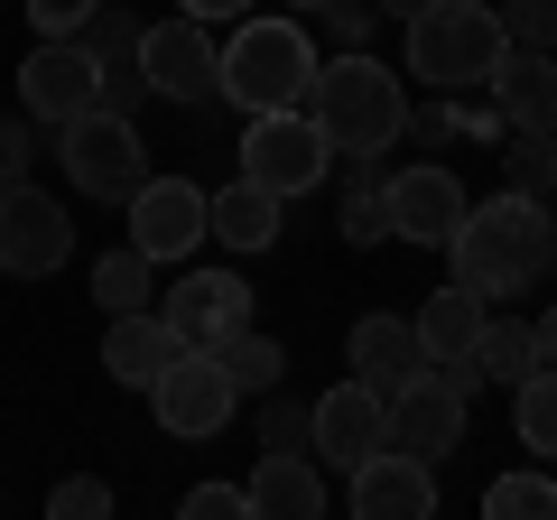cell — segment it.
Returning <instances> with one entry per match:
<instances>
[{
    "instance_id": "cell-1",
    "label": "cell",
    "mask_w": 557,
    "mask_h": 520,
    "mask_svg": "<svg viewBox=\"0 0 557 520\" xmlns=\"http://www.w3.org/2000/svg\"><path fill=\"white\" fill-rule=\"evenodd\" d=\"M548 251H557V214L548 196H520V186H502L493 205H465V223L446 233V260L474 298H530Z\"/></svg>"
},
{
    "instance_id": "cell-2",
    "label": "cell",
    "mask_w": 557,
    "mask_h": 520,
    "mask_svg": "<svg viewBox=\"0 0 557 520\" xmlns=\"http://www.w3.org/2000/svg\"><path fill=\"white\" fill-rule=\"evenodd\" d=\"M307 121H317L325 140L344 149H391L399 131H409V94H399V75L372 57V47H344V57H325L317 75H307Z\"/></svg>"
},
{
    "instance_id": "cell-3",
    "label": "cell",
    "mask_w": 557,
    "mask_h": 520,
    "mask_svg": "<svg viewBox=\"0 0 557 520\" xmlns=\"http://www.w3.org/2000/svg\"><path fill=\"white\" fill-rule=\"evenodd\" d=\"M502 10L493 0H418L409 10V75L437 94H474L502 65Z\"/></svg>"
},
{
    "instance_id": "cell-4",
    "label": "cell",
    "mask_w": 557,
    "mask_h": 520,
    "mask_svg": "<svg viewBox=\"0 0 557 520\" xmlns=\"http://www.w3.org/2000/svg\"><path fill=\"white\" fill-rule=\"evenodd\" d=\"M307 75H317V47H307L298 20H233V38H223V75L214 94H233L242 112H278V102H298Z\"/></svg>"
},
{
    "instance_id": "cell-5",
    "label": "cell",
    "mask_w": 557,
    "mask_h": 520,
    "mask_svg": "<svg viewBox=\"0 0 557 520\" xmlns=\"http://www.w3.org/2000/svg\"><path fill=\"white\" fill-rule=\"evenodd\" d=\"M57 159H65V177H75L94 205H131V186L149 177L139 121H131V112H112V102H94V112L57 121Z\"/></svg>"
},
{
    "instance_id": "cell-6",
    "label": "cell",
    "mask_w": 557,
    "mask_h": 520,
    "mask_svg": "<svg viewBox=\"0 0 557 520\" xmlns=\"http://www.w3.org/2000/svg\"><path fill=\"white\" fill-rule=\"evenodd\" d=\"M325 168H335V140L307 121V102H278V112H251V121H242V177L270 186L278 205H288V196H317Z\"/></svg>"
},
{
    "instance_id": "cell-7",
    "label": "cell",
    "mask_w": 557,
    "mask_h": 520,
    "mask_svg": "<svg viewBox=\"0 0 557 520\" xmlns=\"http://www.w3.org/2000/svg\"><path fill=\"white\" fill-rule=\"evenodd\" d=\"M465 400H474V362H418L391 391V446H409L428 465L456 456L465 446Z\"/></svg>"
},
{
    "instance_id": "cell-8",
    "label": "cell",
    "mask_w": 557,
    "mask_h": 520,
    "mask_svg": "<svg viewBox=\"0 0 557 520\" xmlns=\"http://www.w3.org/2000/svg\"><path fill=\"white\" fill-rule=\"evenodd\" d=\"M149 409H159L168 437H223V428H233V409H242V391H233V372H223V354L186 344V354L149 381Z\"/></svg>"
},
{
    "instance_id": "cell-9",
    "label": "cell",
    "mask_w": 557,
    "mask_h": 520,
    "mask_svg": "<svg viewBox=\"0 0 557 520\" xmlns=\"http://www.w3.org/2000/svg\"><path fill=\"white\" fill-rule=\"evenodd\" d=\"M65 251H75L65 205L28 177H0V270L10 280H47V270H65Z\"/></svg>"
},
{
    "instance_id": "cell-10",
    "label": "cell",
    "mask_w": 557,
    "mask_h": 520,
    "mask_svg": "<svg viewBox=\"0 0 557 520\" xmlns=\"http://www.w3.org/2000/svg\"><path fill=\"white\" fill-rule=\"evenodd\" d=\"M214 75H223V47H214V28L205 20H159V28H139V84L159 102H205L214 94Z\"/></svg>"
},
{
    "instance_id": "cell-11",
    "label": "cell",
    "mask_w": 557,
    "mask_h": 520,
    "mask_svg": "<svg viewBox=\"0 0 557 520\" xmlns=\"http://www.w3.org/2000/svg\"><path fill=\"white\" fill-rule=\"evenodd\" d=\"M381 446H391V391H372L362 372H354V381H335V391L317 400V437H307V456L354 474V465H362V456H381Z\"/></svg>"
},
{
    "instance_id": "cell-12",
    "label": "cell",
    "mask_w": 557,
    "mask_h": 520,
    "mask_svg": "<svg viewBox=\"0 0 557 520\" xmlns=\"http://www.w3.org/2000/svg\"><path fill=\"white\" fill-rule=\"evenodd\" d=\"M102 102V57L84 38H38V57L20 65V112L38 121H75Z\"/></svg>"
},
{
    "instance_id": "cell-13",
    "label": "cell",
    "mask_w": 557,
    "mask_h": 520,
    "mask_svg": "<svg viewBox=\"0 0 557 520\" xmlns=\"http://www.w3.org/2000/svg\"><path fill=\"white\" fill-rule=\"evenodd\" d=\"M381 205H391V233L399 242H428V251H446V233L465 223V186H456V168H437V159L381 177Z\"/></svg>"
},
{
    "instance_id": "cell-14",
    "label": "cell",
    "mask_w": 557,
    "mask_h": 520,
    "mask_svg": "<svg viewBox=\"0 0 557 520\" xmlns=\"http://www.w3.org/2000/svg\"><path fill=\"white\" fill-rule=\"evenodd\" d=\"M159 317H168L177 344H205V354H214L233 325H251V288H242V270H186Z\"/></svg>"
},
{
    "instance_id": "cell-15",
    "label": "cell",
    "mask_w": 557,
    "mask_h": 520,
    "mask_svg": "<svg viewBox=\"0 0 557 520\" xmlns=\"http://www.w3.org/2000/svg\"><path fill=\"white\" fill-rule=\"evenodd\" d=\"M131 242L149 260H186L205 242V186L186 177H139L131 186Z\"/></svg>"
},
{
    "instance_id": "cell-16",
    "label": "cell",
    "mask_w": 557,
    "mask_h": 520,
    "mask_svg": "<svg viewBox=\"0 0 557 520\" xmlns=\"http://www.w3.org/2000/svg\"><path fill=\"white\" fill-rule=\"evenodd\" d=\"M354 511L362 520H428L437 511V465L409 456V446H381L354 465Z\"/></svg>"
},
{
    "instance_id": "cell-17",
    "label": "cell",
    "mask_w": 557,
    "mask_h": 520,
    "mask_svg": "<svg viewBox=\"0 0 557 520\" xmlns=\"http://www.w3.org/2000/svg\"><path fill=\"white\" fill-rule=\"evenodd\" d=\"M493 112L511 121V131H557V57L548 47H502V65H493Z\"/></svg>"
},
{
    "instance_id": "cell-18",
    "label": "cell",
    "mask_w": 557,
    "mask_h": 520,
    "mask_svg": "<svg viewBox=\"0 0 557 520\" xmlns=\"http://www.w3.org/2000/svg\"><path fill=\"white\" fill-rule=\"evenodd\" d=\"M242 502H251V520H325V465L260 446V474L242 483Z\"/></svg>"
},
{
    "instance_id": "cell-19",
    "label": "cell",
    "mask_w": 557,
    "mask_h": 520,
    "mask_svg": "<svg viewBox=\"0 0 557 520\" xmlns=\"http://www.w3.org/2000/svg\"><path fill=\"white\" fill-rule=\"evenodd\" d=\"M186 344L168 335V317H149V307H131V317H112V335H102V372L131 381V391H149V381L177 362Z\"/></svg>"
},
{
    "instance_id": "cell-20",
    "label": "cell",
    "mask_w": 557,
    "mask_h": 520,
    "mask_svg": "<svg viewBox=\"0 0 557 520\" xmlns=\"http://www.w3.org/2000/svg\"><path fill=\"white\" fill-rule=\"evenodd\" d=\"M205 242H223V251H270L278 242V196L270 186H251V177H233L223 196H205Z\"/></svg>"
},
{
    "instance_id": "cell-21",
    "label": "cell",
    "mask_w": 557,
    "mask_h": 520,
    "mask_svg": "<svg viewBox=\"0 0 557 520\" xmlns=\"http://www.w3.org/2000/svg\"><path fill=\"white\" fill-rule=\"evenodd\" d=\"M344 362H354L372 391H399V381L428 362V344H418V325H409V317H362L354 335H344Z\"/></svg>"
},
{
    "instance_id": "cell-22",
    "label": "cell",
    "mask_w": 557,
    "mask_h": 520,
    "mask_svg": "<svg viewBox=\"0 0 557 520\" xmlns=\"http://www.w3.org/2000/svg\"><path fill=\"white\" fill-rule=\"evenodd\" d=\"M483 317H493V298H474L465 280H446L437 298L418 307V344H428V362H474V335H483Z\"/></svg>"
},
{
    "instance_id": "cell-23",
    "label": "cell",
    "mask_w": 557,
    "mask_h": 520,
    "mask_svg": "<svg viewBox=\"0 0 557 520\" xmlns=\"http://www.w3.org/2000/svg\"><path fill=\"white\" fill-rule=\"evenodd\" d=\"M149 288H159V260L139 251V242H121V251H102V260H94V298L112 307V317L149 307Z\"/></svg>"
},
{
    "instance_id": "cell-24",
    "label": "cell",
    "mask_w": 557,
    "mask_h": 520,
    "mask_svg": "<svg viewBox=\"0 0 557 520\" xmlns=\"http://www.w3.org/2000/svg\"><path fill=\"white\" fill-rule=\"evenodd\" d=\"M511 428H520V446H530L539 465L557 456V372L539 362L530 381H511Z\"/></svg>"
},
{
    "instance_id": "cell-25",
    "label": "cell",
    "mask_w": 557,
    "mask_h": 520,
    "mask_svg": "<svg viewBox=\"0 0 557 520\" xmlns=\"http://www.w3.org/2000/svg\"><path fill=\"white\" fill-rule=\"evenodd\" d=\"M539 372V344H530V325H511V317H483V335H474V381H530Z\"/></svg>"
},
{
    "instance_id": "cell-26",
    "label": "cell",
    "mask_w": 557,
    "mask_h": 520,
    "mask_svg": "<svg viewBox=\"0 0 557 520\" xmlns=\"http://www.w3.org/2000/svg\"><path fill=\"white\" fill-rule=\"evenodd\" d=\"M214 354H223V372H233V391H278V372H288L278 335H260V325H233Z\"/></svg>"
},
{
    "instance_id": "cell-27",
    "label": "cell",
    "mask_w": 557,
    "mask_h": 520,
    "mask_svg": "<svg viewBox=\"0 0 557 520\" xmlns=\"http://www.w3.org/2000/svg\"><path fill=\"white\" fill-rule=\"evenodd\" d=\"M502 177L520 196H557V131H502Z\"/></svg>"
},
{
    "instance_id": "cell-28",
    "label": "cell",
    "mask_w": 557,
    "mask_h": 520,
    "mask_svg": "<svg viewBox=\"0 0 557 520\" xmlns=\"http://www.w3.org/2000/svg\"><path fill=\"white\" fill-rule=\"evenodd\" d=\"M483 511L493 520H557V483L548 474H502L493 493H483Z\"/></svg>"
},
{
    "instance_id": "cell-29",
    "label": "cell",
    "mask_w": 557,
    "mask_h": 520,
    "mask_svg": "<svg viewBox=\"0 0 557 520\" xmlns=\"http://www.w3.org/2000/svg\"><path fill=\"white\" fill-rule=\"evenodd\" d=\"M307 437H317V409L260 391V446H270V456H307Z\"/></svg>"
},
{
    "instance_id": "cell-30",
    "label": "cell",
    "mask_w": 557,
    "mask_h": 520,
    "mask_svg": "<svg viewBox=\"0 0 557 520\" xmlns=\"http://www.w3.org/2000/svg\"><path fill=\"white\" fill-rule=\"evenodd\" d=\"M344 242H354V251L391 242V205H381V186H344Z\"/></svg>"
},
{
    "instance_id": "cell-31",
    "label": "cell",
    "mask_w": 557,
    "mask_h": 520,
    "mask_svg": "<svg viewBox=\"0 0 557 520\" xmlns=\"http://www.w3.org/2000/svg\"><path fill=\"white\" fill-rule=\"evenodd\" d=\"M502 38L511 47H548L557 57V0H502Z\"/></svg>"
},
{
    "instance_id": "cell-32",
    "label": "cell",
    "mask_w": 557,
    "mask_h": 520,
    "mask_svg": "<svg viewBox=\"0 0 557 520\" xmlns=\"http://www.w3.org/2000/svg\"><path fill=\"white\" fill-rule=\"evenodd\" d=\"M47 511H57V520H102V511H112V483H102V474H65L57 493H47Z\"/></svg>"
},
{
    "instance_id": "cell-33",
    "label": "cell",
    "mask_w": 557,
    "mask_h": 520,
    "mask_svg": "<svg viewBox=\"0 0 557 520\" xmlns=\"http://www.w3.org/2000/svg\"><path fill=\"white\" fill-rule=\"evenodd\" d=\"M94 10H102V0H28V28H38V38H84Z\"/></svg>"
},
{
    "instance_id": "cell-34",
    "label": "cell",
    "mask_w": 557,
    "mask_h": 520,
    "mask_svg": "<svg viewBox=\"0 0 557 520\" xmlns=\"http://www.w3.org/2000/svg\"><path fill=\"white\" fill-rule=\"evenodd\" d=\"M317 20L335 28V47H372V28H381V10H372V0H325Z\"/></svg>"
},
{
    "instance_id": "cell-35",
    "label": "cell",
    "mask_w": 557,
    "mask_h": 520,
    "mask_svg": "<svg viewBox=\"0 0 557 520\" xmlns=\"http://www.w3.org/2000/svg\"><path fill=\"white\" fill-rule=\"evenodd\" d=\"M251 520V502H242V483H196V493H186V520Z\"/></svg>"
},
{
    "instance_id": "cell-36",
    "label": "cell",
    "mask_w": 557,
    "mask_h": 520,
    "mask_svg": "<svg viewBox=\"0 0 557 520\" xmlns=\"http://www.w3.org/2000/svg\"><path fill=\"white\" fill-rule=\"evenodd\" d=\"M0 177H28V131L0 112Z\"/></svg>"
},
{
    "instance_id": "cell-37",
    "label": "cell",
    "mask_w": 557,
    "mask_h": 520,
    "mask_svg": "<svg viewBox=\"0 0 557 520\" xmlns=\"http://www.w3.org/2000/svg\"><path fill=\"white\" fill-rule=\"evenodd\" d=\"M177 10H186V20H205V28H214V20H242L251 0H177Z\"/></svg>"
},
{
    "instance_id": "cell-38",
    "label": "cell",
    "mask_w": 557,
    "mask_h": 520,
    "mask_svg": "<svg viewBox=\"0 0 557 520\" xmlns=\"http://www.w3.org/2000/svg\"><path fill=\"white\" fill-rule=\"evenodd\" d=\"M409 131L418 140H456V102H446V112H409Z\"/></svg>"
},
{
    "instance_id": "cell-39",
    "label": "cell",
    "mask_w": 557,
    "mask_h": 520,
    "mask_svg": "<svg viewBox=\"0 0 557 520\" xmlns=\"http://www.w3.org/2000/svg\"><path fill=\"white\" fill-rule=\"evenodd\" d=\"M530 344H539V362L557 372V307H539V325H530Z\"/></svg>"
},
{
    "instance_id": "cell-40",
    "label": "cell",
    "mask_w": 557,
    "mask_h": 520,
    "mask_svg": "<svg viewBox=\"0 0 557 520\" xmlns=\"http://www.w3.org/2000/svg\"><path fill=\"white\" fill-rule=\"evenodd\" d=\"M372 10H399V20H409V10H418V0H372Z\"/></svg>"
},
{
    "instance_id": "cell-41",
    "label": "cell",
    "mask_w": 557,
    "mask_h": 520,
    "mask_svg": "<svg viewBox=\"0 0 557 520\" xmlns=\"http://www.w3.org/2000/svg\"><path fill=\"white\" fill-rule=\"evenodd\" d=\"M298 10H325V0H298Z\"/></svg>"
},
{
    "instance_id": "cell-42",
    "label": "cell",
    "mask_w": 557,
    "mask_h": 520,
    "mask_svg": "<svg viewBox=\"0 0 557 520\" xmlns=\"http://www.w3.org/2000/svg\"><path fill=\"white\" fill-rule=\"evenodd\" d=\"M548 214H557V196H548Z\"/></svg>"
},
{
    "instance_id": "cell-43",
    "label": "cell",
    "mask_w": 557,
    "mask_h": 520,
    "mask_svg": "<svg viewBox=\"0 0 557 520\" xmlns=\"http://www.w3.org/2000/svg\"><path fill=\"white\" fill-rule=\"evenodd\" d=\"M548 270H557V251H548Z\"/></svg>"
}]
</instances>
